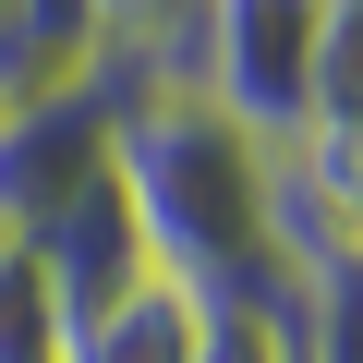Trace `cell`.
<instances>
[{
	"label": "cell",
	"instance_id": "cell-1",
	"mask_svg": "<svg viewBox=\"0 0 363 363\" xmlns=\"http://www.w3.org/2000/svg\"><path fill=\"white\" fill-rule=\"evenodd\" d=\"M109 182L145 230V267L182 291H267V145L242 121H218L206 97H121L109 121ZM291 291V279H279Z\"/></svg>",
	"mask_w": 363,
	"mask_h": 363
},
{
	"label": "cell",
	"instance_id": "cell-2",
	"mask_svg": "<svg viewBox=\"0 0 363 363\" xmlns=\"http://www.w3.org/2000/svg\"><path fill=\"white\" fill-rule=\"evenodd\" d=\"M351 0H194L182 37V97H206L218 121H242L255 145L303 133V85H315V37Z\"/></svg>",
	"mask_w": 363,
	"mask_h": 363
},
{
	"label": "cell",
	"instance_id": "cell-3",
	"mask_svg": "<svg viewBox=\"0 0 363 363\" xmlns=\"http://www.w3.org/2000/svg\"><path fill=\"white\" fill-rule=\"evenodd\" d=\"M109 121H121L109 73L97 85H61L37 109H0V242H37L85 182L109 169Z\"/></svg>",
	"mask_w": 363,
	"mask_h": 363
},
{
	"label": "cell",
	"instance_id": "cell-4",
	"mask_svg": "<svg viewBox=\"0 0 363 363\" xmlns=\"http://www.w3.org/2000/svg\"><path fill=\"white\" fill-rule=\"evenodd\" d=\"M37 267H49V291H61V315H85V303H109L121 279H145V230H133V206H121V182L97 169L85 194L25 242Z\"/></svg>",
	"mask_w": 363,
	"mask_h": 363
},
{
	"label": "cell",
	"instance_id": "cell-5",
	"mask_svg": "<svg viewBox=\"0 0 363 363\" xmlns=\"http://www.w3.org/2000/svg\"><path fill=\"white\" fill-rule=\"evenodd\" d=\"M194 327H206V291H182V279H121L109 303L73 315L61 363H194Z\"/></svg>",
	"mask_w": 363,
	"mask_h": 363
},
{
	"label": "cell",
	"instance_id": "cell-6",
	"mask_svg": "<svg viewBox=\"0 0 363 363\" xmlns=\"http://www.w3.org/2000/svg\"><path fill=\"white\" fill-rule=\"evenodd\" d=\"M194 363H315V303L303 291H206V327H194Z\"/></svg>",
	"mask_w": 363,
	"mask_h": 363
},
{
	"label": "cell",
	"instance_id": "cell-7",
	"mask_svg": "<svg viewBox=\"0 0 363 363\" xmlns=\"http://www.w3.org/2000/svg\"><path fill=\"white\" fill-rule=\"evenodd\" d=\"M61 339H73V315H61L49 267L25 242H0V363H61Z\"/></svg>",
	"mask_w": 363,
	"mask_h": 363
},
{
	"label": "cell",
	"instance_id": "cell-8",
	"mask_svg": "<svg viewBox=\"0 0 363 363\" xmlns=\"http://www.w3.org/2000/svg\"><path fill=\"white\" fill-rule=\"evenodd\" d=\"M303 133H363V0H351V13H327V37H315Z\"/></svg>",
	"mask_w": 363,
	"mask_h": 363
}]
</instances>
